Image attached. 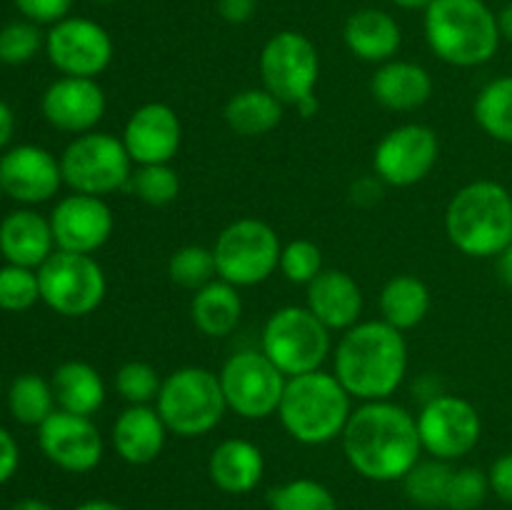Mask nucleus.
Listing matches in <instances>:
<instances>
[{
	"label": "nucleus",
	"mask_w": 512,
	"mask_h": 510,
	"mask_svg": "<svg viewBox=\"0 0 512 510\" xmlns=\"http://www.w3.org/2000/svg\"><path fill=\"white\" fill-rule=\"evenodd\" d=\"M340 440L350 468L375 483L403 480L423 455L418 420L393 400H370L355 408Z\"/></svg>",
	"instance_id": "obj_1"
},
{
	"label": "nucleus",
	"mask_w": 512,
	"mask_h": 510,
	"mask_svg": "<svg viewBox=\"0 0 512 510\" xmlns=\"http://www.w3.org/2000/svg\"><path fill=\"white\" fill-rule=\"evenodd\" d=\"M333 373L360 403L390 400L408 375V343L385 320H360L338 340Z\"/></svg>",
	"instance_id": "obj_2"
},
{
	"label": "nucleus",
	"mask_w": 512,
	"mask_h": 510,
	"mask_svg": "<svg viewBox=\"0 0 512 510\" xmlns=\"http://www.w3.org/2000/svg\"><path fill=\"white\" fill-rule=\"evenodd\" d=\"M448 240L468 258H498L512 243V195L495 180H473L445 208Z\"/></svg>",
	"instance_id": "obj_3"
},
{
	"label": "nucleus",
	"mask_w": 512,
	"mask_h": 510,
	"mask_svg": "<svg viewBox=\"0 0 512 510\" xmlns=\"http://www.w3.org/2000/svg\"><path fill=\"white\" fill-rule=\"evenodd\" d=\"M425 40L443 63L478 68L500 48L498 13L485 0H433L425 10Z\"/></svg>",
	"instance_id": "obj_4"
},
{
	"label": "nucleus",
	"mask_w": 512,
	"mask_h": 510,
	"mask_svg": "<svg viewBox=\"0 0 512 510\" xmlns=\"http://www.w3.org/2000/svg\"><path fill=\"white\" fill-rule=\"evenodd\" d=\"M335 373L313 370L293 375L285 383L278 418L285 433L303 445H328L348 425L353 403Z\"/></svg>",
	"instance_id": "obj_5"
},
{
	"label": "nucleus",
	"mask_w": 512,
	"mask_h": 510,
	"mask_svg": "<svg viewBox=\"0 0 512 510\" xmlns=\"http://www.w3.org/2000/svg\"><path fill=\"white\" fill-rule=\"evenodd\" d=\"M155 410L170 433L180 438H200L223 423L228 403L218 373L198 365H185L165 375Z\"/></svg>",
	"instance_id": "obj_6"
},
{
	"label": "nucleus",
	"mask_w": 512,
	"mask_h": 510,
	"mask_svg": "<svg viewBox=\"0 0 512 510\" xmlns=\"http://www.w3.org/2000/svg\"><path fill=\"white\" fill-rule=\"evenodd\" d=\"M260 350L285 378L313 373L330 355V330L305 305H285L265 320Z\"/></svg>",
	"instance_id": "obj_7"
},
{
	"label": "nucleus",
	"mask_w": 512,
	"mask_h": 510,
	"mask_svg": "<svg viewBox=\"0 0 512 510\" xmlns=\"http://www.w3.org/2000/svg\"><path fill=\"white\" fill-rule=\"evenodd\" d=\"M60 170H63V183L73 193L103 198V195L128 188L135 163L118 135L90 130V133L75 135L65 145L60 155Z\"/></svg>",
	"instance_id": "obj_8"
},
{
	"label": "nucleus",
	"mask_w": 512,
	"mask_h": 510,
	"mask_svg": "<svg viewBox=\"0 0 512 510\" xmlns=\"http://www.w3.org/2000/svg\"><path fill=\"white\" fill-rule=\"evenodd\" d=\"M278 233L265 220L238 218L225 225L213 245L218 278L235 288H253L265 283L280 268Z\"/></svg>",
	"instance_id": "obj_9"
},
{
	"label": "nucleus",
	"mask_w": 512,
	"mask_h": 510,
	"mask_svg": "<svg viewBox=\"0 0 512 510\" xmlns=\"http://www.w3.org/2000/svg\"><path fill=\"white\" fill-rule=\"evenodd\" d=\"M40 300L63 318H85L108 293L105 270L93 255L55 250L38 268Z\"/></svg>",
	"instance_id": "obj_10"
},
{
	"label": "nucleus",
	"mask_w": 512,
	"mask_h": 510,
	"mask_svg": "<svg viewBox=\"0 0 512 510\" xmlns=\"http://www.w3.org/2000/svg\"><path fill=\"white\" fill-rule=\"evenodd\" d=\"M260 78L283 105H300L313 98L320 80V55L313 40L298 30L270 35L260 50Z\"/></svg>",
	"instance_id": "obj_11"
},
{
	"label": "nucleus",
	"mask_w": 512,
	"mask_h": 510,
	"mask_svg": "<svg viewBox=\"0 0 512 510\" xmlns=\"http://www.w3.org/2000/svg\"><path fill=\"white\" fill-rule=\"evenodd\" d=\"M228 410L245 420H265L278 415L285 393V378L263 350H238L218 373Z\"/></svg>",
	"instance_id": "obj_12"
},
{
	"label": "nucleus",
	"mask_w": 512,
	"mask_h": 510,
	"mask_svg": "<svg viewBox=\"0 0 512 510\" xmlns=\"http://www.w3.org/2000/svg\"><path fill=\"white\" fill-rule=\"evenodd\" d=\"M415 420H418V435L425 453L445 463L473 453L483 435L478 408L460 395H433L425 400Z\"/></svg>",
	"instance_id": "obj_13"
},
{
	"label": "nucleus",
	"mask_w": 512,
	"mask_h": 510,
	"mask_svg": "<svg viewBox=\"0 0 512 510\" xmlns=\"http://www.w3.org/2000/svg\"><path fill=\"white\" fill-rule=\"evenodd\" d=\"M440 158V140L423 123H405L383 135L373 153L375 178L393 188H410L428 178Z\"/></svg>",
	"instance_id": "obj_14"
},
{
	"label": "nucleus",
	"mask_w": 512,
	"mask_h": 510,
	"mask_svg": "<svg viewBox=\"0 0 512 510\" xmlns=\"http://www.w3.org/2000/svg\"><path fill=\"white\" fill-rule=\"evenodd\" d=\"M45 53L58 73L73 75V78H98L108 70L115 45L100 23L68 15L50 25L45 35Z\"/></svg>",
	"instance_id": "obj_15"
},
{
	"label": "nucleus",
	"mask_w": 512,
	"mask_h": 510,
	"mask_svg": "<svg viewBox=\"0 0 512 510\" xmlns=\"http://www.w3.org/2000/svg\"><path fill=\"white\" fill-rule=\"evenodd\" d=\"M38 445L45 458L65 473H90L105 453L103 435L93 418L60 408L38 428Z\"/></svg>",
	"instance_id": "obj_16"
},
{
	"label": "nucleus",
	"mask_w": 512,
	"mask_h": 510,
	"mask_svg": "<svg viewBox=\"0 0 512 510\" xmlns=\"http://www.w3.org/2000/svg\"><path fill=\"white\" fill-rule=\"evenodd\" d=\"M48 218L50 228H53L55 248L65 250V253H98L115 230L113 210L98 195H65L58 200Z\"/></svg>",
	"instance_id": "obj_17"
},
{
	"label": "nucleus",
	"mask_w": 512,
	"mask_h": 510,
	"mask_svg": "<svg viewBox=\"0 0 512 510\" xmlns=\"http://www.w3.org/2000/svg\"><path fill=\"white\" fill-rule=\"evenodd\" d=\"M3 193L23 205H40L58 195L63 185L60 158L40 145H15L0 155Z\"/></svg>",
	"instance_id": "obj_18"
},
{
	"label": "nucleus",
	"mask_w": 512,
	"mask_h": 510,
	"mask_svg": "<svg viewBox=\"0 0 512 510\" xmlns=\"http://www.w3.org/2000/svg\"><path fill=\"white\" fill-rule=\"evenodd\" d=\"M120 140L135 165L173 163L183 145V123L170 105L145 103L130 113Z\"/></svg>",
	"instance_id": "obj_19"
},
{
	"label": "nucleus",
	"mask_w": 512,
	"mask_h": 510,
	"mask_svg": "<svg viewBox=\"0 0 512 510\" xmlns=\"http://www.w3.org/2000/svg\"><path fill=\"white\" fill-rule=\"evenodd\" d=\"M105 108H108V100L98 80L73 78V75H60L58 80H53L40 100L45 120L55 130L73 135L95 130V125L103 120Z\"/></svg>",
	"instance_id": "obj_20"
},
{
	"label": "nucleus",
	"mask_w": 512,
	"mask_h": 510,
	"mask_svg": "<svg viewBox=\"0 0 512 510\" xmlns=\"http://www.w3.org/2000/svg\"><path fill=\"white\" fill-rule=\"evenodd\" d=\"M308 288V305L305 308L333 333V330H350L360 323L365 295L358 280L345 270L325 268Z\"/></svg>",
	"instance_id": "obj_21"
},
{
	"label": "nucleus",
	"mask_w": 512,
	"mask_h": 510,
	"mask_svg": "<svg viewBox=\"0 0 512 510\" xmlns=\"http://www.w3.org/2000/svg\"><path fill=\"white\" fill-rule=\"evenodd\" d=\"M55 250L50 218L38 210L20 208L0 220V255L5 263L38 270Z\"/></svg>",
	"instance_id": "obj_22"
},
{
	"label": "nucleus",
	"mask_w": 512,
	"mask_h": 510,
	"mask_svg": "<svg viewBox=\"0 0 512 510\" xmlns=\"http://www.w3.org/2000/svg\"><path fill=\"white\" fill-rule=\"evenodd\" d=\"M168 433L155 405H128L113 423L110 440L125 463L148 465L160 458Z\"/></svg>",
	"instance_id": "obj_23"
},
{
	"label": "nucleus",
	"mask_w": 512,
	"mask_h": 510,
	"mask_svg": "<svg viewBox=\"0 0 512 510\" xmlns=\"http://www.w3.org/2000/svg\"><path fill=\"white\" fill-rule=\"evenodd\" d=\"M370 95L375 103L395 113L423 108L433 95V78L428 70L410 60H388L378 65L370 78Z\"/></svg>",
	"instance_id": "obj_24"
},
{
	"label": "nucleus",
	"mask_w": 512,
	"mask_h": 510,
	"mask_svg": "<svg viewBox=\"0 0 512 510\" xmlns=\"http://www.w3.org/2000/svg\"><path fill=\"white\" fill-rule=\"evenodd\" d=\"M343 40L350 53L363 63L383 65L395 60L403 45V30L398 20L380 8L355 10L343 28Z\"/></svg>",
	"instance_id": "obj_25"
},
{
	"label": "nucleus",
	"mask_w": 512,
	"mask_h": 510,
	"mask_svg": "<svg viewBox=\"0 0 512 510\" xmlns=\"http://www.w3.org/2000/svg\"><path fill=\"white\" fill-rule=\"evenodd\" d=\"M208 475L218 490L228 495H245L260 485L265 475V455L245 438H228L210 453Z\"/></svg>",
	"instance_id": "obj_26"
},
{
	"label": "nucleus",
	"mask_w": 512,
	"mask_h": 510,
	"mask_svg": "<svg viewBox=\"0 0 512 510\" xmlns=\"http://www.w3.org/2000/svg\"><path fill=\"white\" fill-rule=\"evenodd\" d=\"M50 385H53L55 403H58L60 410L85 415V418H93L105 405V398H108L100 373L90 363H83V360L60 363L55 368L53 378H50Z\"/></svg>",
	"instance_id": "obj_27"
},
{
	"label": "nucleus",
	"mask_w": 512,
	"mask_h": 510,
	"mask_svg": "<svg viewBox=\"0 0 512 510\" xmlns=\"http://www.w3.org/2000/svg\"><path fill=\"white\" fill-rule=\"evenodd\" d=\"M243 318V298L240 288L215 278L200 290H195L190 300V320L195 328L208 338H225L238 328Z\"/></svg>",
	"instance_id": "obj_28"
},
{
	"label": "nucleus",
	"mask_w": 512,
	"mask_h": 510,
	"mask_svg": "<svg viewBox=\"0 0 512 510\" xmlns=\"http://www.w3.org/2000/svg\"><path fill=\"white\" fill-rule=\"evenodd\" d=\"M228 128L240 138H260L283 120V103L265 88H245L230 95L223 108Z\"/></svg>",
	"instance_id": "obj_29"
},
{
	"label": "nucleus",
	"mask_w": 512,
	"mask_h": 510,
	"mask_svg": "<svg viewBox=\"0 0 512 510\" xmlns=\"http://www.w3.org/2000/svg\"><path fill=\"white\" fill-rule=\"evenodd\" d=\"M428 313L430 290L418 275H393L380 290V320L400 333L423 323Z\"/></svg>",
	"instance_id": "obj_30"
},
{
	"label": "nucleus",
	"mask_w": 512,
	"mask_h": 510,
	"mask_svg": "<svg viewBox=\"0 0 512 510\" xmlns=\"http://www.w3.org/2000/svg\"><path fill=\"white\" fill-rule=\"evenodd\" d=\"M473 115L485 135L512 145V75H500L480 88Z\"/></svg>",
	"instance_id": "obj_31"
},
{
	"label": "nucleus",
	"mask_w": 512,
	"mask_h": 510,
	"mask_svg": "<svg viewBox=\"0 0 512 510\" xmlns=\"http://www.w3.org/2000/svg\"><path fill=\"white\" fill-rule=\"evenodd\" d=\"M8 408L20 425L40 428L58 410L53 385L38 373L18 375L8 388Z\"/></svg>",
	"instance_id": "obj_32"
},
{
	"label": "nucleus",
	"mask_w": 512,
	"mask_h": 510,
	"mask_svg": "<svg viewBox=\"0 0 512 510\" xmlns=\"http://www.w3.org/2000/svg\"><path fill=\"white\" fill-rule=\"evenodd\" d=\"M450 478H453V468L445 460H418L403 478L405 495L423 508H438V505L445 508Z\"/></svg>",
	"instance_id": "obj_33"
},
{
	"label": "nucleus",
	"mask_w": 512,
	"mask_h": 510,
	"mask_svg": "<svg viewBox=\"0 0 512 510\" xmlns=\"http://www.w3.org/2000/svg\"><path fill=\"white\" fill-rule=\"evenodd\" d=\"M128 190L153 208H165L180 195V175L170 163L135 165Z\"/></svg>",
	"instance_id": "obj_34"
},
{
	"label": "nucleus",
	"mask_w": 512,
	"mask_h": 510,
	"mask_svg": "<svg viewBox=\"0 0 512 510\" xmlns=\"http://www.w3.org/2000/svg\"><path fill=\"white\" fill-rule=\"evenodd\" d=\"M270 510H338V500L313 478H295L268 493Z\"/></svg>",
	"instance_id": "obj_35"
},
{
	"label": "nucleus",
	"mask_w": 512,
	"mask_h": 510,
	"mask_svg": "<svg viewBox=\"0 0 512 510\" xmlns=\"http://www.w3.org/2000/svg\"><path fill=\"white\" fill-rule=\"evenodd\" d=\"M168 275L175 285L188 290H200L208 285L210 280L218 278V268H215L213 248H203V245H183L175 250L168 260Z\"/></svg>",
	"instance_id": "obj_36"
},
{
	"label": "nucleus",
	"mask_w": 512,
	"mask_h": 510,
	"mask_svg": "<svg viewBox=\"0 0 512 510\" xmlns=\"http://www.w3.org/2000/svg\"><path fill=\"white\" fill-rule=\"evenodd\" d=\"M40 300L38 270L5 263L0 268V310L23 313Z\"/></svg>",
	"instance_id": "obj_37"
},
{
	"label": "nucleus",
	"mask_w": 512,
	"mask_h": 510,
	"mask_svg": "<svg viewBox=\"0 0 512 510\" xmlns=\"http://www.w3.org/2000/svg\"><path fill=\"white\" fill-rule=\"evenodd\" d=\"M160 385H163V378H160L158 370L150 363H143V360H130V363H123L115 373V390H118L120 398L128 405H150L158 400Z\"/></svg>",
	"instance_id": "obj_38"
},
{
	"label": "nucleus",
	"mask_w": 512,
	"mask_h": 510,
	"mask_svg": "<svg viewBox=\"0 0 512 510\" xmlns=\"http://www.w3.org/2000/svg\"><path fill=\"white\" fill-rule=\"evenodd\" d=\"M45 45L43 33L33 20H13L0 28V63L25 65Z\"/></svg>",
	"instance_id": "obj_39"
},
{
	"label": "nucleus",
	"mask_w": 512,
	"mask_h": 510,
	"mask_svg": "<svg viewBox=\"0 0 512 510\" xmlns=\"http://www.w3.org/2000/svg\"><path fill=\"white\" fill-rule=\"evenodd\" d=\"M280 273L293 285H310L323 273V250L313 240H290L280 253Z\"/></svg>",
	"instance_id": "obj_40"
},
{
	"label": "nucleus",
	"mask_w": 512,
	"mask_h": 510,
	"mask_svg": "<svg viewBox=\"0 0 512 510\" xmlns=\"http://www.w3.org/2000/svg\"><path fill=\"white\" fill-rule=\"evenodd\" d=\"M490 493L488 473L480 468H458L450 478L445 508L450 510H478Z\"/></svg>",
	"instance_id": "obj_41"
},
{
	"label": "nucleus",
	"mask_w": 512,
	"mask_h": 510,
	"mask_svg": "<svg viewBox=\"0 0 512 510\" xmlns=\"http://www.w3.org/2000/svg\"><path fill=\"white\" fill-rule=\"evenodd\" d=\"M25 20L38 25H55L58 20L68 18L75 0H13Z\"/></svg>",
	"instance_id": "obj_42"
},
{
	"label": "nucleus",
	"mask_w": 512,
	"mask_h": 510,
	"mask_svg": "<svg viewBox=\"0 0 512 510\" xmlns=\"http://www.w3.org/2000/svg\"><path fill=\"white\" fill-rule=\"evenodd\" d=\"M490 493L498 495L503 503L512 505V453L500 455L488 470Z\"/></svg>",
	"instance_id": "obj_43"
},
{
	"label": "nucleus",
	"mask_w": 512,
	"mask_h": 510,
	"mask_svg": "<svg viewBox=\"0 0 512 510\" xmlns=\"http://www.w3.org/2000/svg\"><path fill=\"white\" fill-rule=\"evenodd\" d=\"M20 465V448L13 435L0 425V485L8 483Z\"/></svg>",
	"instance_id": "obj_44"
},
{
	"label": "nucleus",
	"mask_w": 512,
	"mask_h": 510,
	"mask_svg": "<svg viewBox=\"0 0 512 510\" xmlns=\"http://www.w3.org/2000/svg\"><path fill=\"white\" fill-rule=\"evenodd\" d=\"M218 15L230 25H243L253 20L258 10V0H215Z\"/></svg>",
	"instance_id": "obj_45"
},
{
	"label": "nucleus",
	"mask_w": 512,
	"mask_h": 510,
	"mask_svg": "<svg viewBox=\"0 0 512 510\" xmlns=\"http://www.w3.org/2000/svg\"><path fill=\"white\" fill-rule=\"evenodd\" d=\"M15 133V115L10 110V105L5 100H0V150L8 148V143L13 140Z\"/></svg>",
	"instance_id": "obj_46"
},
{
	"label": "nucleus",
	"mask_w": 512,
	"mask_h": 510,
	"mask_svg": "<svg viewBox=\"0 0 512 510\" xmlns=\"http://www.w3.org/2000/svg\"><path fill=\"white\" fill-rule=\"evenodd\" d=\"M498 278L505 288L512 290V243L498 255Z\"/></svg>",
	"instance_id": "obj_47"
},
{
	"label": "nucleus",
	"mask_w": 512,
	"mask_h": 510,
	"mask_svg": "<svg viewBox=\"0 0 512 510\" xmlns=\"http://www.w3.org/2000/svg\"><path fill=\"white\" fill-rule=\"evenodd\" d=\"M498 28H500V38L512 43V3L505 5V8L498 13Z\"/></svg>",
	"instance_id": "obj_48"
},
{
	"label": "nucleus",
	"mask_w": 512,
	"mask_h": 510,
	"mask_svg": "<svg viewBox=\"0 0 512 510\" xmlns=\"http://www.w3.org/2000/svg\"><path fill=\"white\" fill-rule=\"evenodd\" d=\"M73 510H125V508H120V505L113 503V500L95 498V500H85V503H80L78 508Z\"/></svg>",
	"instance_id": "obj_49"
},
{
	"label": "nucleus",
	"mask_w": 512,
	"mask_h": 510,
	"mask_svg": "<svg viewBox=\"0 0 512 510\" xmlns=\"http://www.w3.org/2000/svg\"><path fill=\"white\" fill-rule=\"evenodd\" d=\"M10 510H55V508L50 503H45V500L23 498V500H18V503H15Z\"/></svg>",
	"instance_id": "obj_50"
},
{
	"label": "nucleus",
	"mask_w": 512,
	"mask_h": 510,
	"mask_svg": "<svg viewBox=\"0 0 512 510\" xmlns=\"http://www.w3.org/2000/svg\"><path fill=\"white\" fill-rule=\"evenodd\" d=\"M390 3L403 10H428L433 0H390Z\"/></svg>",
	"instance_id": "obj_51"
},
{
	"label": "nucleus",
	"mask_w": 512,
	"mask_h": 510,
	"mask_svg": "<svg viewBox=\"0 0 512 510\" xmlns=\"http://www.w3.org/2000/svg\"><path fill=\"white\" fill-rule=\"evenodd\" d=\"M90 3H98V5H110V3H118V0H90Z\"/></svg>",
	"instance_id": "obj_52"
},
{
	"label": "nucleus",
	"mask_w": 512,
	"mask_h": 510,
	"mask_svg": "<svg viewBox=\"0 0 512 510\" xmlns=\"http://www.w3.org/2000/svg\"><path fill=\"white\" fill-rule=\"evenodd\" d=\"M0 195H5V193H3V183H0Z\"/></svg>",
	"instance_id": "obj_53"
}]
</instances>
